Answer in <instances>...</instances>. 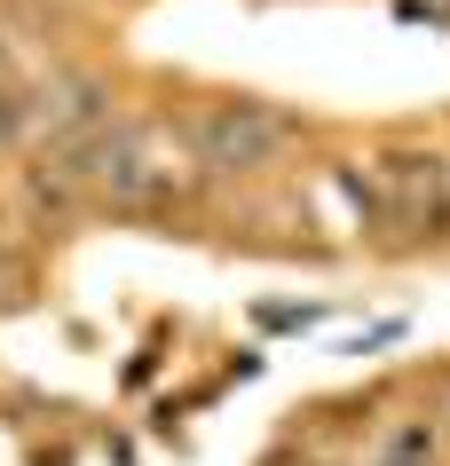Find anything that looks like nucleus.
Returning a JSON list of instances; mask_svg holds the SVG:
<instances>
[{"label":"nucleus","mask_w":450,"mask_h":466,"mask_svg":"<svg viewBox=\"0 0 450 466\" xmlns=\"http://www.w3.org/2000/svg\"><path fill=\"white\" fill-rule=\"evenodd\" d=\"M72 150L87 167V206H111V214H175L205 182L190 127L175 119H111L103 135H87Z\"/></svg>","instance_id":"nucleus-1"},{"label":"nucleus","mask_w":450,"mask_h":466,"mask_svg":"<svg viewBox=\"0 0 450 466\" xmlns=\"http://www.w3.org/2000/svg\"><path fill=\"white\" fill-rule=\"evenodd\" d=\"M372 190V221L395 238H450V158L419 143H387L364 167Z\"/></svg>","instance_id":"nucleus-2"},{"label":"nucleus","mask_w":450,"mask_h":466,"mask_svg":"<svg viewBox=\"0 0 450 466\" xmlns=\"http://www.w3.org/2000/svg\"><path fill=\"white\" fill-rule=\"evenodd\" d=\"M190 150H198L205 174H269L285 150H293V119L269 111V103H205L190 119Z\"/></svg>","instance_id":"nucleus-3"},{"label":"nucleus","mask_w":450,"mask_h":466,"mask_svg":"<svg viewBox=\"0 0 450 466\" xmlns=\"http://www.w3.org/2000/svg\"><path fill=\"white\" fill-rule=\"evenodd\" d=\"M40 127H48V143H87L111 127V96H103V79L87 72H55L40 87Z\"/></svg>","instance_id":"nucleus-4"},{"label":"nucleus","mask_w":450,"mask_h":466,"mask_svg":"<svg viewBox=\"0 0 450 466\" xmlns=\"http://www.w3.org/2000/svg\"><path fill=\"white\" fill-rule=\"evenodd\" d=\"M450 435H443V411H403V419H379L372 442H364V466H443Z\"/></svg>","instance_id":"nucleus-5"},{"label":"nucleus","mask_w":450,"mask_h":466,"mask_svg":"<svg viewBox=\"0 0 450 466\" xmlns=\"http://www.w3.org/2000/svg\"><path fill=\"white\" fill-rule=\"evenodd\" d=\"M25 135H40V87L8 79V87H0V150H16Z\"/></svg>","instance_id":"nucleus-6"},{"label":"nucleus","mask_w":450,"mask_h":466,"mask_svg":"<svg viewBox=\"0 0 450 466\" xmlns=\"http://www.w3.org/2000/svg\"><path fill=\"white\" fill-rule=\"evenodd\" d=\"M8 79H16V64H8V48H0V87H8Z\"/></svg>","instance_id":"nucleus-7"},{"label":"nucleus","mask_w":450,"mask_h":466,"mask_svg":"<svg viewBox=\"0 0 450 466\" xmlns=\"http://www.w3.org/2000/svg\"><path fill=\"white\" fill-rule=\"evenodd\" d=\"M443 435H450V388H443Z\"/></svg>","instance_id":"nucleus-8"}]
</instances>
